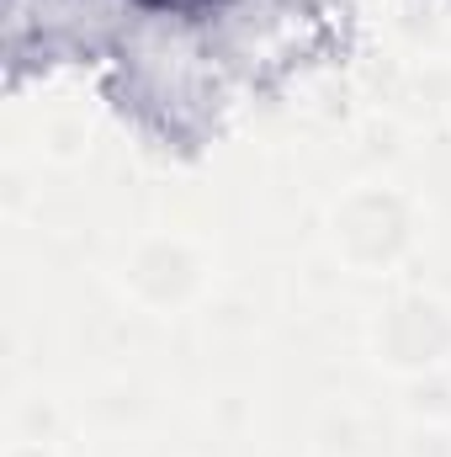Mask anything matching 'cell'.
I'll return each mask as SVG.
<instances>
[{
	"mask_svg": "<svg viewBox=\"0 0 451 457\" xmlns=\"http://www.w3.org/2000/svg\"><path fill=\"white\" fill-rule=\"evenodd\" d=\"M144 5H160V11H202V5H218V0H144Z\"/></svg>",
	"mask_w": 451,
	"mask_h": 457,
	"instance_id": "cell-1",
	"label": "cell"
}]
</instances>
